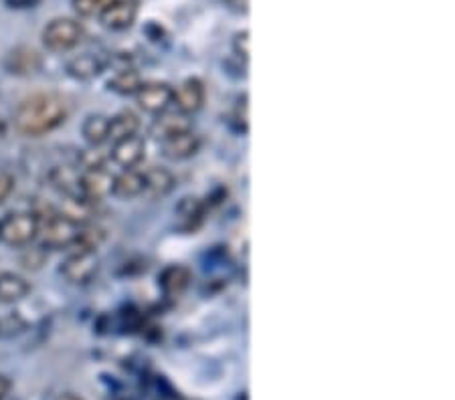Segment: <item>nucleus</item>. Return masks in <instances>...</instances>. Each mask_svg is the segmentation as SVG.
I'll return each mask as SVG.
<instances>
[{
	"label": "nucleus",
	"mask_w": 455,
	"mask_h": 400,
	"mask_svg": "<svg viewBox=\"0 0 455 400\" xmlns=\"http://www.w3.org/2000/svg\"><path fill=\"white\" fill-rule=\"evenodd\" d=\"M82 134L85 137L87 144L101 145L104 142L109 140V118L101 114H93L90 118H85L84 126H82Z\"/></svg>",
	"instance_id": "nucleus-21"
},
{
	"label": "nucleus",
	"mask_w": 455,
	"mask_h": 400,
	"mask_svg": "<svg viewBox=\"0 0 455 400\" xmlns=\"http://www.w3.org/2000/svg\"><path fill=\"white\" fill-rule=\"evenodd\" d=\"M73 9L84 19H95L101 17L116 0H71Z\"/></svg>",
	"instance_id": "nucleus-23"
},
{
	"label": "nucleus",
	"mask_w": 455,
	"mask_h": 400,
	"mask_svg": "<svg viewBox=\"0 0 455 400\" xmlns=\"http://www.w3.org/2000/svg\"><path fill=\"white\" fill-rule=\"evenodd\" d=\"M190 279H193V273L188 271L185 265H171L166 267L163 273H160V287L164 289L168 295H180L190 286Z\"/></svg>",
	"instance_id": "nucleus-18"
},
{
	"label": "nucleus",
	"mask_w": 455,
	"mask_h": 400,
	"mask_svg": "<svg viewBox=\"0 0 455 400\" xmlns=\"http://www.w3.org/2000/svg\"><path fill=\"white\" fill-rule=\"evenodd\" d=\"M188 129H193V122L188 120V115L180 112H168V109L163 114H158L156 120L152 123V136L160 142L176 134L188 132Z\"/></svg>",
	"instance_id": "nucleus-14"
},
{
	"label": "nucleus",
	"mask_w": 455,
	"mask_h": 400,
	"mask_svg": "<svg viewBox=\"0 0 455 400\" xmlns=\"http://www.w3.org/2000/svg\"><path fill=\"white\" fill-rule=\"evenodd\" d=\"M176 213L180 215V218H185V221L193 223V221H199V218L203 216V205L201 200L196 199H182L179 202V207H176Z\"/></svg>",
	"instance_id": "nucleus-24"
},
{
	"label": "nucleus",
	"mask_w": 455,
	"mask_h": 400,
	"mask_svg": "<svg viewBox=\"0 0 455 400\" xmlns=\"http://www.w3.org/2000/svg\"><path fill=\"white\" fill-rule=\"evenodd\" d=\"M100 271V259L95 251H82L76 249L61 265V275L73 286H85V283L93 281L95 275Z\"/></svg>",
	"instance_id": "nucleus-5"
},
{
	"label": "nucleus",
	"mask_w": 455,
	"mask_h": 400,
	"mask_svg": "<svg viewBox=\"0 0 455 400\" xmlns=\"http://www.w3.org/2000/svg\"><path fill=\"white\" fill-rule=\"evenodd\" d=\"M57 400H84V398H79L76 395H71V392H68V395H61Z\"/></svg>",
	"instance_id": "nucleus-31"
},
{
	"label": "nucleus",
	"mask_w": 455,
	"mask_h": 400,
	"mask_svg": "<svg viewBox=\"0 0 455 400\" xmlns=\"http://www.w3.org/2000/svg\"><path fill=\"white\" fill-rule=\"evenodd\" d=\"M31 294V283L17 273H0V303H17Z\"/></svg>",
	"instance_id": "nucleus-16"
},
{
	"label": "nucleus",
	"mask_w": 455,
	"mask_h": 400,
	"mask_svg": "<svg viewBox=\"0 0 455 400\" xmlns=\"http://www.w3.org/2000/svg\"><path fill=\"white\" fill-rule=\"evenodd\" d=\"M4 134H6V123L3 118H0V140H3Z\"/></svg>",
	"instance_id": "nucleus-32"
},
{
	"label": "nucleus",
	"mask_w": 455,
	"mask_h": 400,
	"mask_svg": "<svg viewBox=\"0 0 455 400\" xmlns=\"http://www.w3.org/2000/svg\"><path fill=\"white\" fill-rule=\"evenodd\" d=\"M225 4L229 6L233 12H247L249 11V0H225Z\"/></svg>",
	"instance_id": "nucleus-29"
},
{
	"label": "nucleus",
	"mask_w": 455,
	"mask_h": 400,
	"mask_svg": "<svg viewBox=\"0 0 455 400\" xmlns=\"http://www.w3.org/2000/svg\"><path fill=\"white\" fill-rule=\"evenodd\" d=\"M47 259V253L43 247H39V249H31V253H27L23 257V265L27 269H39L43 263H45Z\"/></svg>",
	"instance_id": "nucleus-26"
},
{
	"label": "nucleus",
	"mask_w": 455,
	"mask_h": 400,
	"mask_svg": "<svg viewBox=\"0 0 455 400\" xmlns=\"http://www.w3.org/2000/svg\"><path fill=\"white\" fill-rule=\"evenodd\" d=\"M41 221L35 213L28 210H17L9 213L0 221V243L9 247H27L39 237Z\"/></svg>",
	"instance_id": "nucleus-2"
},
{
	"label": "nucleus",
	"mask_w": 455,
	"mask_h": 400,
	"mask_svg": "<svg viewBox=\"0 0 455 400\" xmlns=\"http://www.w3.org/2000/svg\"><path fill=\"white\" fill-rule=\"evenodd\" d=\"M11 388H12V382H11L6 376L0 374V400H6V396H9Z\"/></svg>",
	"instance_id": "nucleus-30"
},
{
	"label": "nucleus",
	"mask_w": 455,
	"mask_h": 400,
	"mask_svg": "<svg viewBox=\"0 0 455 400\" xmlns=\"http://www.w3.org/2000/svg\"><path fill=\"white\" fill-rule=\"evenodd\" d=\"M144 192V176L138 170H124L122 174L114 176L112 194L117 199H136Z\"/></svg>",
	"instance_id": "nucleus-17"
},
{
	"label": "nucleus",
	"mask_w": 455,
	"mask_h": 400,
	"mask_svg": "<svg viewBox=\"0 0 455 400\" xmlns=\"http://www.w3.org/2000/svg\"><path fill=\"white\" fill-rule=\"evenodd\" d=\"M6 67L11 69V73H33L39 67V57H36L35 51L17 49L6 59Z\"/></svg>",
	"instance_id": "nucleus-22"
},
{
	"label": "nucleus",
	"mask_w": 455,
	"mask_h": 400,
	"mask_svg": "<svg viewBox=\"0 0 455 400\" xmlns=\"http://www.w3.org/2000/svg\"><path fill=\"white\" fill-rule=\"evenodd\" d=\"M144 156H146V142L140 136H132V137H126V140L116 142L112 148V160L117 166H122L124 170L136 169V166L144 160Z\"/></svg>",
	"instance_id": "nucleus-10"
},
{
	"label": "nucleus",
	"mask_w": 455,
	"mask_h": 400,
	"mask_svg": "<svg viewBox=\"0 0 455 400\" xmlns=\"http://www.w3.org/2000/svg\"><path fill=\"white\" fill-rule=\"evenodd\" d=\"M51 186L57 188L59 192L68 196L69 200H84L82 194V172L69 169V166H57L49 172Z\"/></svg>",
	"instance_id": "nucleus-11"
},
{
	"label": "nucleus",
	"mask_w": 455,
	"mask_h": 400,
	"mask_svg": "<svg viewBox=\"0 0 455 400\" xmlns=\"http://www.w3.org/2000/svg\"><path fill=\"white\" fill-rule=\"evenodd\" d=\"M6 6H11V9H17V11H27V9H35V6H39L43 0H4Z\"/></svg>",
	"instance_id": "nucleus-28"
},
{
	"label": "nucleus",
	"mask_w": 455,
	"mask_h": 400,
	"mask_svg": "<svg viewBox=\"0 0 455 400\" xmlns=\"http://www.w3.org/2000/svg\"><path fill=\"white\" fill-rule=\"evenodd\" d=\"M138 129H140V120H138L136 114L120 112L114 118H109V140L114 144L138 136Z\"/></svg>",
	"instance_id": "nucleus-19"
},
{
	"label": "nucleus",
	"mask_w": 455,
	"mask_h": 400,
	"mask_svg": "<svg viewBox=\"0 0 455 400\" xmlns=\"http://www.w3.org/2000/svg\"><path fill=\"white\" fill-rule=\"evenodd\" d=\"M82 231L76 218L68 215H51L43 227H39L43 249H68L73 247Z\"/></svg>",
	"instance_id": "nucleus-3"
},
{
	"label": "nucleus",
	"mask_w": 455,
	"mask_h": 400,
	"mask_svg": "<svg viewBox=\"0 0 455 400\" xmlns=\"http://www.w3.org/2000/svg\"><path fill=\"white\" fill-rule=\"evenodd\" d=\"M160 145H163V154L168 160H187L199 152L201 137L193 129H188V132L166 137V140L160 142Z\"/></svg>",
	"instance_id": "nucleus-13"
},
{
	"label": "nucleus",
	"mask_w": 455,
	"mask_h": 400,
	"mask_svg": "<svg viewBox=\"0 0 455 400\" xmlns=\"http://www.w3.org/2000/svg\"><path fill=\"white\" fill-rule=\"evenodd\" d=\"M233 49H235V53H237L239 57H243V59H249V31H241V33L235 35Z\"/></svg>",
	"instance_id": "nucleus-27"
},
{
	"label": "nucleus",
	"mask_w": 455,
	"mask_h": 400,
	"mask_svg": "<svg viewBox=\"0 0 455 400\" xmlns=\"http://www.w3.org/2000/svg\"><path fill=\"white\" fill-rule=\"evenodd\" d=\"M68 104L61 96L36 93V96L20 101L14 112V129L28 137L49 134L68 120Z\"/></svg>",
	"instance_id": "nucleus-1"
},
{
	"label": "nucleus",
	"mask_w": 455,
	"mask_h": 400,
	"mask_svg": "<svg viewBox=\"0 0 455 400\" xmlns=\"http://www.w3.org/2000/svg\"><path fill=\"white\" fill-rule=\"evenodd\" d=\"M140 3L138 0H116L109 9L101 14V25L109 31H126L136 23Z\"/></svg>",
	"instance_id": "nucleus-8"
},
{
	"label": "nucleus",
	"mask_w": 455,
	"mask_h": 400,
	"mask_svg": "<svg viewBox=\"0 0 455 400\" xmlns=\"http://www.w3.org/2000/svg\"><path fill=\"white\" fill-rule=\"evenodd\" d=\"M172 104L176 106V112L193 115L199 112L204 104V85L201 79L190 77L176 87L172 93Z\"/></svg>",
	"instance_id": "nucleus-7"
},
{
	"label": "nucleus",
	"mask_w": 455,
	"mask_h": 400,
	"mask_svg": "<svg viewBox=\"0 0 455 400\" xmlns=\"http://www.w3.org/2000/svg\"><path fill=\"white\" fill-rule=\"evenodd\" d=\"M144 176V196L150 200L163 199V196L171 194L172 188L176 184V178L171 170L163 169V166H152L146 172H142Z\"/></svg>",
	"instance_id": "nucleus-12"
},
{
	"label": "nucleus",
	"mask_w": 455,
	"mask_h": 400,
	"mask_svg": "<svg viewBox=\"0 0 455 400\" xmlns=\"http://www.w3.org/2000/svg\"><path fill=\"white\" fill-rule=\"evenodd\" d=\"M112 184L114 176L106 170V166L82 172V194L85 202H98L112 194Z\"/></svg>",
	"instance_id": "nucleus-9"
},
{
	"label": "nucleus",
	"mask_w": 455,
	"mask_h": 400,
	"mask_svg": "<svg viewBox=\"0 0 455 400\" xmlns=\"http://www.w3.org/2000/svg\"><path fill=\"white\" fill-rule=\"evenodd\" d=\"M84 39V27L73 19H53L43 31V45L53 53L76 49Z\"/></svg>",
	"instance_id": "nucleus-4"
},
{
	"label": "nucleus",
	"mask_w": 455,
	"mask_h": 400,
	"mask_svg": "<svg viewBox=\"0 0 455 400\" xmlns=\"http://www.w3.org/2000/svg\"><path fill=\"white\" fill-rule=\"evenodd\" d=\"M108 87L117 96H136L142 87V77L136 69H120L108 82Z\"/></svg>",
	"instance_id": "nucleus-20"
},
{
	"label": "nucleus",
	"mask_w": 455,
	"mask_h": 400,
	"mask_svg": "<svg viewBox=\"0 0 455 400\" xmlns=\"http://www.w3.org/2000/svg\"><path fill=\"white\" fill-rule=\"evenodd\" d=\"M14 184H17V180H14L12 174L9 170L0 169V205L12 194Z\"/></svg>",
	"instance_id": "nucleus-25"
},
{
	"label": "nucleus",
	"mask_w": 455,
	"mask_h": 400,
	"mask_svg": "<svg viewBox=\"0 0 455 400\" xmlns=\"http://www.w3.org/2000/svg\"><path fill=\"white\" fill-rule=\"evenodd\" d=\"M172 93L174 90L168 83L150 82L142 83V87L136 93V99L138 106H140L144 112L158 115L172 106Z\"/></svg>",
	"instance_id": "nucleus-6"
},
{
	"label": "nucleus",
	"mask_w": 455,
	"mask_h": 400,
	"mask_svg": "<svg viewBox=\"0 0 455 400\" xmlns=\"http://www.w3.org/2000/svg\"><path fill=\"white\" fill-rule=\"evenodd\" d=\"M104 69H106V59L95 53L77 55L68 63V73L73 79H79V82H90V79L101 75V71Z\"/></svg>",
	"instance_id": "nucleus-15"
}]
</instances>
